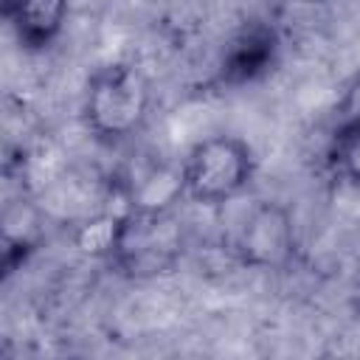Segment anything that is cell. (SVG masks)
<instances>
[{"label": "cell", "instance_id": "2", "mask_svg": "<svg viewBox=\"0 0 360 360\" xmlns=\"http://www.w3.org/2000/svg\"><path fill=\"white\" fill-rule=\"evenodd\" d=\"M250 149L233 135H214L200 141L183 166V186L200 202H219L233 197L250 177Z\"/></svg>", "mask_w": 360, "mask_h": 360}, {"label": "cell", "instance_id": "3", "mask_svg": "<svg viewBox=\"0 0 360 360\" xmlns=\"http://www.w3.org/2000/svg\"><path fill=\"white\" fill-rule=\"evenodd\" d=\"M149 104V87L135 68L112 65L93 76L87 87V124L93 132L104 138L129 135Z\"/></svg>", "mask_w": 360, "mask_h": 360}, {"label": "cell", "instance_id": "6", "mask_svg": "<svg viewBox=\"0 0 360 360\" xmlns=\"http://www.w3.org/2000/svg\"><path fill=\"white\" fill-rule=\"evenodd\" d=\"M6 11H14V28H17L20 39L31 48H39L53 39L68 8H65V3L37 0V3H22L14 8H6Z\"/></svg>", "mask_w": 360, "mask_h": 360}, {"label": "cell", "instance_id": "7", "mask_svg": "<svg viewBox=\"0 0 360 360\" xmlns=\"http://www.w3.org/2000/svg\"><path fill=\"white\" fill-rule=\"evenodd\" d=\"M335 158L340 163V169L360 183V127L343 135H335Z\"/></svg>", "mask_w": 360, "mask_h": 360}, {"label": "cell", "instance_id": "8", "mask_svg": "<svg viewBox=\"0 0 360 360\" xmlns=\"http://www.w3.org/2000/svg\"><path fill=\"white\" fill-rule=\"evenodd\" d=\"M360 127V76L346 87L340 104H338V127H335V135H343V132H352Z\"/></svg>", "mask_w": 360, "mask_h": 360}, {"label": "cell", "instance_id": "9", "mask_svg": "<svg viewBox=\"0 0 360 360\" xmlns=\"http://www.w3.org/2000/svg\"><path fill=\"white\" fill-rule=\"evenodd\" d=\"M354 312L360 318V278H357V287H354Z\"/></svg>", "mask_w": 360, "mask_h": 360}, {"label": "cell", "instance_id": "5", "mask_svg": "<svg viewBox=\"0 0 360 360\" xmlns=\"http://www.w3.org/2000/svg\"><path fill=\"white\" fill-rule=\"evenodd\" d=\"M273 51H276V34L267 25H250L245 28L231 48L225 51L222 59V79L231 84L239 82H250L256 79L270 62H273Z\"/></svg>", "mask_w": 360, "mask_h": 360}, {"label": "cell", "instance_id": "4", "mask_svg": "<svg viewBox=\"0 0 360 360\" xmlns=\"http://www.w3.org/2000/svg\"><path fill=\"white\" fill-rule=\"evenodd\" d=\"M292 219L276 202H262L259 208H253L236 239L242 259L259 267L284 264L292 253Z\"/></svg>", "mask_w": 360, "mask_h": 360}, {"label": "cell", "instance_id": "1", "mask_svg": "<svg viewBox=\"0 0 360 360\" xmlns=\"http://www.w3.org/2000/svg\"><path fill=\"white\" fill-rule=\"evenodd\" d=\"M112 253L129 276L166 273L183 253V222L166 208H141L118 219Z\"/></svg>", "mask_w": 360, "mask_h": 360}]
</instances>
